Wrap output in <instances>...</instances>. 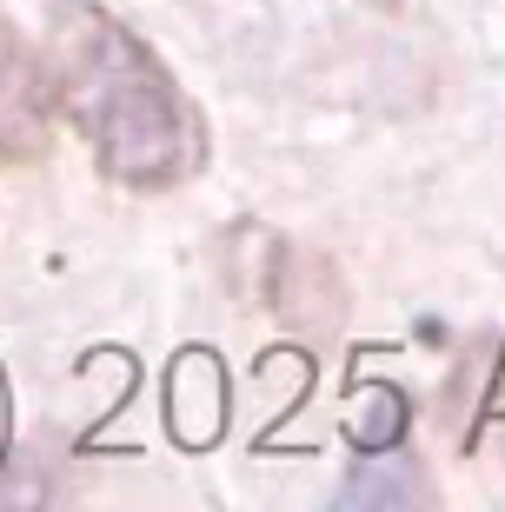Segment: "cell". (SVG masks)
<instances>
[{
	"mask_svg": "<svg viewBox=\"0 0 505 512\" xmlns=\"http://www.w3.org/2000/svg\"><path fill=\"white\" fill-rule=\"evenodd\" d=\"M47 94L113 187L167 193L206 167V120L127 20L60 0L47 27Z\"/></svg>",
	"mask_w": 505,
	"mask_h": 512,
	"instance_id": "1",
	"label": "cell"
},
{
	"mask_svg": "<svg viewBox=\"0 0 505 512\" xmlns=\"http://www.w3.org/2000/svg\"><path fill=\"white\" fill-rule=\"evenodd\" d=\"M54 133V94H47V60L27 47L7 7H0V160H34Z\"/></svg>",
	"mask_w": 505,
	"mask_h": 512,
	"instance_id": "2",
	"label": "cell"
}]
</instances>
